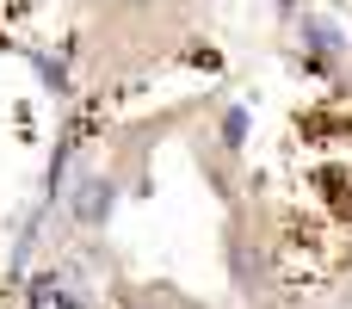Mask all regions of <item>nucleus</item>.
<instances>
[{
  "label": "nucleus",
  "mask_w": 352,
  "mask_h": 309,
  "mask_svg": "<svg viewBox=\"0 0 352 309\" xmlns=\"http://www.w3.org/2000/svg\"><path fill=\"white\" fill-rule=\"evenodd\" d=\"M130 309H167V297H142V303H130Z\"/></svg>",
  "instance_id": "3"
},
{
  "label": "nucleus",
  "mask_w": 352,
  "mask_h": 309,
  "mask_svg": "<svg viewBox=\"0 0 352 309\" xmlns=\"http://www.w3.org/2000/svg\"><path fill=\"white\" fill-rule=\"evenodd\" d=\"M136 6H142V0H136Z\"/></svg>",
  "instance_id": "4"
},
{
  "label": "nucleus",
  "mask_w": 352,
  "mask_h": 309,
  "mask_svg": "<svg viewBox=\"0 0 352 309\" xmlns=\"http://www.w3.org/2000/svg\"><path fill=\"white\" fill-rule=\"evenodd\" d=\"M229 273L254 303H266V254H260V242L248 229H229Z\"/></svg>",
  "instance_id": "1"
},
{
  "label": "nucleus",
  "mask_w": 352,
  "mask_h": 309,
  "mask_svg": "<svg viewBox=\"0 0 352 309\" xmlns=\"http://www.w3.org/2000/svg\"><path fill=\"white\" fill-rule=\"evenodd\" d=\"M111 204H118V186H111L105 173H93V180H80V192H74V204H68V217H74L80 229H105V217H111Z\"/></svg>",
  "instance_id": "2"
}]
</instances>
